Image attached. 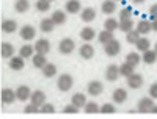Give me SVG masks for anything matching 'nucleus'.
I'll list each match as a JSON object with an SVG mask.
<instances>
[{"label":"nucleus","instance_id":"1","mask_svg":"<svg viewBox=\"0 0 157 119\" xmlns=\"http://www.w3.org/2000/svg\"><path fill=\"white\" fill-rule=\"evenodd\" d=\"M74 85V78L71 74H61L57 80V88L61 91V92H68Z\"/></svg>","mask_w":157,"mask_h":119},{"label":"nucleus","instance_id":"5","mask_svg":"<svg viewBox=\"0 0 157 119\" xmlns=\"http://www.w3.org/2000/svg\"><path fill=\"white\" fill-rule=\"evenodd\" d=\"M126 80H127V86L132 88V89H138V88L143 86V75H140L137 72H134L132 75L126 77Z\"/></svg>","mask_w":157,"mask_h":119},{"label":"nucleus","instance_id":"9","mask_svg":"<svg viewBox=\"0 0 157 119\" xmlns=\"http://www.w3.org/2000/svg\"><path fill=\"white\" fill-rule=\"evenodd\" d=\"M78 55H80L83 60H91L94 57V47L90 43H85V44L80 46V49H78Z\"/></svg>","mask_w":157,"mask_h":119},{"label":"nucleus","instance_id":"44","mask_svg":"<svg viewBox=\"0 0 157 119\" xmlns=\"http://www.w3.org/2000/svg\"><path fill=\"white\" fill-rule=\"evenodd\" d=\"M55 111V107L52 103H44L41 107V113H54Z\"/></svg>","mask_w":157,"mask_h":119},{"label":"nucleus","instance_id":"30","mask_svg":"<svg viewBox=\"0 0 157 119\" xmlns=\"http://www.w3.org/2000/svg\"><path fill=\"white\" fill-rule=\"evenodd\" d=\"M104 28L109 30V32H115V30H120V20H116L113 17H109L105 22H104Z\"/></svg>","mask_w":157,"mask_h":119},{"label":"nucleus","instance_id":"8","mask_svg":"<svg viewBox=\"0 0 157 119\" xmlns=\"http://www.w3.org/2000/svg\"><path fill=\"white\" fill-rule=\"evenodd\" d=\"M19 35L21 38L24 39V41H32V39H35L36 36V30L33 25H24V27L19 30Z\"/></svg>","mask_w":157,"mask_h":119},{"label":"nucleus","instance_id":"18","mask_svg":"<svg viewBox=\"0 0 157 119\" xmlns=\"http://www.w3.org/2000/svg\"><path fill=\"white\" fill-rule=\"evenodd\" d=\"M25 58H22L21 55H17V57H11L10 58V68L13 69V71H21L24 66H25V61H24Z\"/></svg>","mask_w":157,"mask_h":119},{"label":"nucleus","instance_id":"33","mask_svg":"<svg viewBox=\"0 0 157 119\" xmlns=\"http://www.w3.org/2000/svg\"><path fill=\"white\" fill-rule=\"evenodd\" d=\"M140 38H141V35H140V32L137 28H134V30H130L129 33H126V41L129 44H137V41Z\"/></svg>","mask_w":157,"mask_h":119},{"label":"nucleus","instance_id":"42","mask_svg":"<svg viewBox=\"0 0 157 119\" xmlns=\"http://www.w3.org/2000/svg\"><path fill=\"white\" fill-rule=\"evenodd\" d=\"M38 111H41V107H38V105H35L32 102L24 108V113H38Z\"/></svg>","mask_w":157,"mask_h":119},{"label":"nucleus","instance_id":"34","mask_svg":"<svg viewBox=\"0 0 157 119\" xmlns=\"http://www.w3.org/2000/svg\"><path fill=\"white\" fill-rule=\"evenodd\" d=\"M112 39H113V33L109 32V30H102V32L98 35V41H99L101 44H104V46H105L109 41H112Z\"/></svg>","mask_w":157,"mask_h":119},{"label":"nucleus","instance_id":"25","mask_svg":"<svg viewBox=\"0 0 157 119\" xmlns=\"http://www.w3.org/2000/svg\"><path fill=\"white\" fill-rule=\"evenodd\" d=\"M135 72V66L134 64H130L129 61H124L121 66H120V74L123 77H129V75H132Z\"/></svg>","mask_w":157,"mask_h":119},{"label":"nucleus","instance_id":"20","mask_svg":"<svg viewBox=\"0 0 157 119\" xmlns=\"http://www.w3.org/2000/svg\"><path fill=\"white\" fill-rule=\"evenodd\" d=\"M115 9H116L115 0H104L102 5H101V11L104 13V14H113Z\"/></svg>","mask_w":157,"mask_h":119},{"label":"nucleus","instance_id":"32","mask_svg":"<svg viewBox=\"0 0 157 119\" xmlns=\"http://www.w3.org/2000/svg\"><path fill=\"white\" fill-rule=\"evenodd\" d=\"M135 47H137V50L138 52H146L149 47H151V41L148 38H145V36H141L138 41H137V44H135Z\"/></svg>","mask_w":157,"mask_h":119},{"label":"nucleus","instance_id":"7","mask_svg":"<svg viewBox=\"0 0 157 119\" xmlns=\"http://www.w3.org/2000/svg\"><path fill=\"white\" fill-rule=\"evenodd\" d=\"M32 89L27 86V85H21V86H17V89H16V97H17V100H21V102H27L30 97H32Z\"/></svg>","mask_w":157,"mask_h":119},{"label":"nucleus","instance_id":"16","mask_svg":"<svg viewBox=\"0 0 157 119\" xmlns=\"http://www.w3.org/2000/svg\"><path fill=\"white\" fill-rule=\"evenodd\" d=\"M80 19L83 20V22H93L94 19H96V9L94 8H83L82 11H80Z\"/></svg>","mask_w":157,"mask_h":119},{"label":"nucleus","instance_id":"6","mask_svg":"<svg viewBox=\"0 0 157 119\" xmlns=\"http://www.w3.org/2000/svg\"><path fill=\"white\" fill-rule=\"evenodd\" d=\"M86 91H88V94L90 96H101L102 94V91H104V85L99 82V80H93V82H90L86 85Z\"/></svg>","mask_w":157,"mask_h":119},{"label":"nucleus","instance_id":"21","mask_svg":"<svg viewBox=\"0 0 157 119\" xmlns=\"http://www.w3.org/2000/svg\"><path fill=\"white\" fill-rule=\"evenodd\" d=\"M50 19L55 22V25H63L64 22H66V13L64 11H61V9H57V11H54L52 13V16H50Z\"/></svg>","mask_w":157,"mask_h":119},{"label":"nucleus","instance_id":"26","mask_svg":"<svg viewBox=\"0 0 157 119\" xmlns=\"http://www.w3.org/2000/svg\"><path fill=\"white\" fill-rule=\"evenodd\" d=\"M54 28H55V22L52 20L50 17L49 19H43L41 24H39V30H41L43 33H50Z\"/></svg>","mask_w":157,"mask_h":119},{"label":"nucleus","instance_id":"45","mask_svg":"<svg viewBox=\"0 0 157 119\" xmlns=\"http://www.w3.org/2000/svg\"><path fill=\"white\" fill-rule=\"evenodd\" d=\"M149 16H151V20H155V19H157V3L151 5V8H149Z\"/></svg>","mask_w":157,"mask_h":119},{"label":"nucleus","instance_id":"10","mask_svg":"<svg viewBox=\"0 0 157 119\" xmlns=\"http://www.w3.org/2000/svg\"><path fill=\"white\" fill-rule=\"evenodd\" d=\"M120 66H116V64H109L107 66V69H105V78L109 82H116L118 80V77H120Z\"/></svg>","mask_w":157,"mask_h":119},{"label":"nucleus","instance_id":"23","mask_svg":"<svg viewBox=\"0 0 157 119\" xmlns=\"http://www.w3.org/2000/svg\"><path fill=\"white\" fill-rule=\"evenodd\" d=\"M80 38H82V41H86V43L93 41V39L96 38V32H94V28H91V27H85V28H82V32H80Z\"/></svg>","mask_w":157,"mask_h":119},{"label":"nucleus","instance_id":"14","mask_svg":"<svg viewBox=\"0 0 157 119\" xmlns=\"http://www.w3.org/2000/svg\"><path fill=\"white\" fill-rule=\"evenodd\" d=\"M112 99L115 103H124L127 100V91L124 88H116L112 94Z\"/></svg>","mask_w":157,"mask_h":119},{"label":"nucleus","instance_id":"51","mask_svg":"<svg viewBox=\"0 0 157 119\" xmlns=\"http://www.w3.org/2000/svg\"><path fill=\"white\" fill-rule=\"evenodd\" d=\"M115 2H120V0H115Z\"/></svg>","mask_w":157,"mask_h":119},{"label":"nucleus","instance_id":"47","mask_svg":"<svg viewBox=\"0 0 157 119\" xmlns=\"http://www.w3.org/2000/svg\"><path fill=\"white\" fill-rule=\"evenodd\" d=\"M151 22H152V30L157 32V19H155V20H151Z\"/></svg>","mask_w":157,"mask_h":119},{"label":"nucleus","instance_id":"49","mask_svg":"<svg viewBox=\"0 0 157 119\" xmlns=\"http://www.w3.org/2000/svg\"><path fill=\"white\" fill-rule=\"evenodd\" d=\"M151 113H157V107H155V105H154V107H152V110H151Z\"/></svg>","mask_w":157,"mask_h":119},{"label":"nucleus","instance_id":"50","mask_svg":"<svg viewBox=\"0 0 157 119\" xmlns=\"http://www.w3.org/2000/svg\"><path fill=\"white\" fill-rule=\"evenodd\" d=\"M154 50H155V52H157V43H155V47H154Z\"/></svg>","mask_w":157,"mask_h":119},{"label":"nucleus","instance_id":"28","mask_svg":"<svg viewBox=\"0 0 157 119\" xmlns=\"http://www.w3.org/2000/svg\"><path fill=\"white\" fill-rule=\"evenodd\" d=\"M141 60L145 61L146 64H154L155 61H157V52L155 50H146V52H143V57H141Z\"/></svg>","mask_w":157,"mask_h":119},{"label":"nucleus","instance_id":"19","mask_svg":"<svg viewBox=\"0 0 157 119\" xmlns=\"http://www.w3.org/2000/svg\"><path fill=\"white\" fill-rule=\"evenodd\" d=\"M32 63H33V66H35L36 69H43L44 66L47 64V58L43 54H35L32 57Z\"/></svg>","mask_w":157,"mask_h":119},{"label":"nucleus","instance_id":"13","mask_svg":"<svg viewBox=\"0 0 157 119\" xmlns=\"http://www.w3.org/2000/svg\"><path fill=\"white\" fill-rule=\"evenodd\" d=\"M30 102L38 105V107H43V105L46 103V94H44V91L41 89H36L32 92V97H30Z\"/></svg>","mask_w":157,"mask_h":119},{"label":"nucleus","instance_id":"48","mask_svg":"<svg viewBox=\"0 0 157 119\" xmlns=\"http://www.w3.org/2000/svg\"><path fill=\"white\" fill-rule=\"evenodd\" d=\"M132 3H135V5H140V3H145V0H132Z\"/></svg>","mask_w":157,"mask_h":119},{"label":"nucleus","instance_id":"4","mask_svg":"<svg viewBox=\"0 0 157 119\" xmlns=\"http://www.w3.org/2000/svg\"><path fill=\"white\" fill-rule=\"evenodd\" d=\"M152 107H154V100H152L151 96L149 97H141L138 100V105H137V111L138 113H151Z\"/></svg>","mask_w":157,"mask_h":119},{"label":"nucleus","instance_id":"17","mask_svg":"<svg viewBox=\"0 0 157 119\" xmlns=\"http://www.w3.org/2000/svg\"><path fill=\"white\" fill-rule=\"evenodd\" d=\"M17 30V22L16 20H13V19H5L2 22V32L3 33H14Z\"/></svg>","mask_w":157,"mask_h":119},{"label":"nucleus","instance_id":"40","mask_svg":"<svg viewBox=\"0 0 157 119\" xmlns=\"http://www.w3.org/2000/svg\"><path fill=\"white\" fill-rule=\"evenodd\" d=\"M132 17V8L130 6H124L121 11H120V20L123 19H130Z\"/></svg>","mask_w":157,"mask_h":119},{"label":"nucleus","instance_id":"12","mask_svg":"<svg viewBox=\"0 0 157 119\" xmlns=\"http://www.w3.org/2000/svg\"><path fill=\"white\" fill-rule=\"evenodd\" d=\"M35 50L36 54H43V55H47L50 52V43L47 41V39H38V41L35 43Z\"/></svg>","mask_w":157,"mask_h":119},{"label":"nucleus","instance_id":"36","mask_svg":"<svg viewBox=\"0 0 157 119\" xmlns=\"http://www.w3.org/2000/svg\"><path fill=\"white\" fill-rule=\"evenodd\" d=\"M14 9L17 13H27L30 9V3H29V0H16V3H14Z\"/></svg>","mask_w":157,"mask_h":119},{"label":"nucleus","instance_id":"35","mask_svg":"<svg viewBox=\"0 0 157 119\" xmlns=\"http://www.w3.org/2000/svg\"><path fill=\"white\" fill-rule=\"evenodd\" d=\"M120 30L124 32V33H129L130 30H134V20H132V17L120 20Z\"/></svg>","mask_w":157,"mask_h":119},{"label":"nucleus","instance_id":"29","mask_svg":"<svg viewBox=\"0 0 157 119\" xmlns=\"http://www.w3.org/2000/svg\"><path fill=\"white\" fill-rule=\"evenodd\" d=\"M33 52H36L35 50V46H30V44H25V46H22L21 49H19V55L22 57V58H32L33 57Z\"/></svg>","mask_w":157,"mask_h":119},{"label":"nucleus","instance_id":"37","mask_svg":"<svg viewBox=\"0 0 157 119\" xmlns=\"http://www.w3.org/2000/svg\"><path fill=\"white\" fill-rule=\"evenodd\" d=\"M35 8H36L39 13H46V11H49V9H50V0H36Z\"/></svg>","mask_w":157,"mask_h":119},{"label":"nucleus","instance_id":"24","mask_svg":"<svg viewBox=\"0 0 157 119\" xmlns=\"http://www.w3.org/2000/svg\"><path fill=\"white\" fill-rule=\"evenodd\" d=\"M137 30L140 32V35H148L151 30H152V22L151 20H140L137 24Z\"/></svg>","mask_w":157,"mask_h":119},{"label":"nucleus","instance_id":"52","mask_svg":"<svg viewBox=\"0 0 157 119\" xmlns=\"http://www.w3.org/2000/svg\"><path fill=\"white\" fill-rule=\"evenodd\" d=\"M50 2H54V0H50Z\"/></svg>","mask_w":157,"mask_h":119},{"label":"nucleus","instance_id":"11","mask_svg":"<svg viewBox=\"0 0 157 119\" xmlns=\"http://www.w3.org/2000/svg\"><path fill=\"white\" fill-rule=\"evenodd\" d=\"M64 9H66V13H69V14H77V13H80L82 11L80 0H68V2L64 3Z\"/></svg>","mask_w":157,"mask_h":119},{"label":"nucleus","instance_id":"38","mask_svg":"<svg viewBox=\"0 0 157 119\" xmlns=\"http://www.w3.org/2000/svg\"><path fill=\"white\" fill-rule=\"evenodd\" d=\"M126 61H129L130 64H134V66H138L140 61H141V57L138 55V50L137 52H129L127 57H126Z\"/></svg>","mask_w":157,"mask_h":119},{"label":"nucleus","instance_id":"31","mask_svg":"<svg viewBox=\"0 0 157 119\" xmlns=\"http://www.w3.org/2000/svg\"><path fill=\"white\" fill-rule=\"evenodd\" d=\"M2 57L3 58L14 57V46L10 43H2Z\"/></svg>","mask_w":157,"mask_h":119},{"label":"nucleus","instance_id":"22","mask_svg":"<svg viewBox=\"0 0 157 119\" xmlns=\"http://www.w3.org/2000/svg\"><path fill=\"white\" fill-rule=\"evenodd\" d=\"M71 102L74 105H77L78 108H82V107L86 105V96L83 94V92H75V94H72V97H71Z\"/></svg>","mask_w":157,"mask_h":119},{"label":"nucleus","instance_id":"39","mask_svg":"<svg viewBox=\"0 0 157 119\" xmlns=\"http://www.w3.org/2000/svg\"><path fill=\"white\" fill-rule=\"evenodd\" d=\"M83 110H85V113H88V114H93V113H99V111H101L99 105H98L96 102H86V105L83 107Z\"/></svg>","mask_w":157,"mask_h":119},{"label":"nucleus","instance_id":"46","mask_svg":"<svg viewBox=\"0 0 157 119\" xmlns=\"http://www.w3.org/2000/svg\"><path fill=\"white\" fill-rule=\"evenodd\" d=\"M149 96H151L152 99H157V83H152V85L149 86Z\"/></svg>","mask_w":157,"mask_h":119},{"label":"nucleus","instance_id":"15","mask_svg":"<svg viewBox=\"0 0 157 119\" xmlns=\"http://www.w3.org/2000/svg\"><path fill=\"white\" fill-rule=\"evenodd\" d=\"M2 102L5 103V105H10V103H13L17 97H16V91H13V89H10V88H5V89H2Z\"/></svg>","mask_w":157,"mask_h":119},{"label":"nucleus","instance_id":"27","mask_svg":"<svg viewBox=\"0 0 157 119\" xmlns=\"http://www.w3.org/2000/svg\"><path fill=\"white\" fill-rule=\"evenodd\" d=\"M41 71H43V75H44L46 78H52V77L57 75V66H55L54 63H47Z\"/></svg>","mask_w":157,"mask_h":119},{"label":"nucleus","instance_id":"3","mask_svg":"<svg viewBox=\"0 0 157 119\" xmlns=\"http://www.w3.org/2000/svg\"><path fill=\"white\" fill-rule=\"evenodd\" d=\"M74 49H75V43L72 41L71 38H64V39H61L60 44H58V50H60V54H63V55H69V54H72Z\"/></svg>","mask_w":157,"mask_h":119},{"label":"nucleus","instance_id":"43","mask_svg":"<svg viewBox=\"0 0 157 119\" xmlns=\"http://www.w3.org/2000/svg\"><path fill=\"white\" fill-rule=\"evenodd\" d=\"M63 113H68V114H69V113H78V107L71 102L69 105H66V107L63 108Z\"/></svg>","mask_w":157,"mask_h":119},{"label":"nucleus","instance_id":"41","mask_svg":"<svg viewBox=\"0 0 157 119\" xmlns=\"http://www.w3.org/2000/svg\"><path fill=\"white\" fill-rule=\"evenodd\" d=\"M115 111H116V108L112 103H104L101 107V113H104V114H110V113H115Z\"/></svg>","mask_w":157,"mask_h":119},{"label":"nucleus","instance_id":"2","mask_svg":"<svg viewBox=\"0 0 157 119\" xmlns=\"http://www.w3.org/2000/svg\"><path fill=\"white\" fill-rule=\"evenodd\" d=\"M104 52H105L107 57H116L118 54L121 52V44L118 39H112V41H109L105 46H104Z\"/></svg>","mask_w":157,"mask_h":119}]
</instances>
